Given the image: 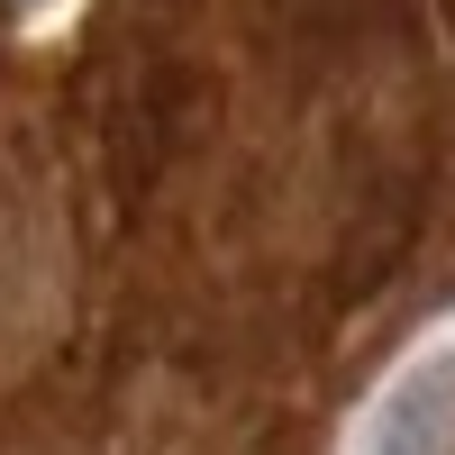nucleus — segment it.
Listing matches in <instances>:
<instances>
[{
	"label": "nucleus",
	"mask_w": 455,
	"mask_h": 455,
	"mask_svg": "<svg viewBox=\"0 0 455 455\" xmlns=\"http://www.w3.org/2000/svg\"><path fill=\"white\" fill-rule=\"evenodd\" d=\"M373 455H455V355H428L392 383Z\"/></svg>",
	"instance_id": "nucleus-1"
},
{
	"label": "nucleus",
	"mask_w": 455,
	"mask_h": 455,
	"mask_svg": "<svg viewBox=\"0 0 455 455\" xmlns=\"http://www.w3.org/2000/svg\"><path fill=\"white\" fill-rule=\"evenodd\" d=\"M28 10H36V0H28Z\"/></svg>",
	"instance_id": "nucleus-2"
}]
</instances>
